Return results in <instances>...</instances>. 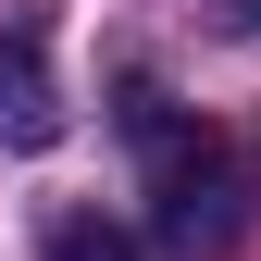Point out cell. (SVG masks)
<instances>
[{"mask_svg": "<svg viewBox=\"0 0 261 261\" xmlns=\"http://www.w3.org/2000/svg\"><path fill=\"white\" fill-rule=\"evenodd\" d=\"M137 137H149V187H162V237L174 249H224L237 237V174H224V149L199 124H174L149 87H137Z\"/></svg>", "mask_w": 261, "mask_h": 261, "instance_id": "cell-1", "label": "cell"}, {"mask_svg": "<svg viewBox=\"0 0 261 261\" xmlns=\"http://www.w3.org/2000/svg\"><path fill=\"white\" fill-rule=\"evenodd\" d=\"M62 137V75H50V25L13 13L0 25V149H50Z\"/></svg>", "mask_w": 261, "mask_h": 261, "instance_id": "cell-2", "label": "cell"}, {"mask_svg": "<svg viewBox=\"0 0 261 261\" xmlns=\"http://www.w3.org/2000/svg\"><path fill=\"white\" fill-rule=\"evenodd\" d=\"M50 261H137V249H124L100 212H62V224H50Z\"/></svg>", "mask_w": 261, "mask_h": 261, "instance_id": "cell-3", "label": "cell"}, {"mask_svg": "<svg viewBox=\"0 0 261 261\" xmlns=\"http://www.w3.org/2000/svg\"><path fill=\"white\" fill-rule=\"evenodd\" d=\"M224 13H237V25H249V38H261V0H224Z\"/></svg>", "mask_w": 261, "mask_h": 261, "instance_id": "cell-4", "label": "cell"}]
</instances>
